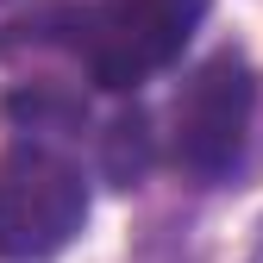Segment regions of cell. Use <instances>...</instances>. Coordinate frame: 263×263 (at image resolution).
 <instances>
[{
	"label": "cell",
	"instance_id": "6da1fadb",
	"mask_svg": "<svg viewBox=\"0 0 263 263\" xmlns=\"http://www.w3.org/2000/svg\"><path fill=\"white\" fill-rule=\"evenodd\" d=\"M88 219V182L50 144H13L0 157V263H38L63 251Z\"/></svg>",
	"mask_w": 263,
	"mask_h": 263
},
{
	"label": "cell",
	"instance_id": "7a4b0ae2",
	"mask_svg": "<svg viewBox=\"0 0 263 263\" xmlns=\"http://www.w3.org/2000/svg\"><path fill=\"white\" fill-rule=\"evenodd\" d=\"M201 13L207 0H107L69 13V44L101 88H132L194 38Z\"/></svg>",
	"mask_w": 263,
	"mask_h": 263
},
{
	"label": "cell",
	"instance_id": "3957f363",
	"mask_svg": "<svg viewBox=\"0 0 263 263\" xmlns=\"http://www.w3.org/2000/svg\"><path fill=\"white\" fill-rule=\"evenodd\" d=\"M251 107H257V76L238 50H219L188 76L176 101V163L194 182H219L238 170Z\"/></svg>",
	"mask_w": 263,
	"mask_h": 263
}]
</instances>
